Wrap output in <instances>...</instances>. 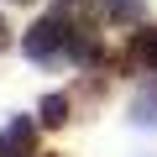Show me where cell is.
Masks as SVG:
<instances>
[{"instance_id":"6da1fadb","label":"cell","mask_w":157,"mask_h":157,"mask_svg":"<svg viewBox=\"0 0 157 157\" xmlns=\"http://www.w3.org/2000/svg\"><path fill=\"white\" fill-rule=\"evenodd\" d=\"M21 47H26V58L52 63L58 52H68V47H73V26L63 21V11H58V16H42V21L26 32V42H21Z\"/></svg>"},{"instance_id":"7a4b0ae2","label":"cell","mask_w":157,"mask_h":157,"mask_svg":"<svg viewBox=\"0 0 157 157\" xmlns=\"http://www.w3.org/2000/svg\"><path fill=\"white\" fill-rule=\"evenodd\" d=\"M32 141H37V126L32 121H11L0 131V157H32Z\"/></svg>"},{"instance_id":"8992f818","label":"cell","mask_w":157,"mask_h":157,"mask_svg":"<svg viewBox=\"0 0 157 157\" xmlns=\"http://www.w3.org/2000/svg\"><path fill=\"white\" fill-rule=\"evenodd\" d=\"M0 47H6V21H0Z\"/></svg>"},{"instance_id":"5b68a950","label":"cell","mask_w":157,"mask_h":157,"mask_svg":"<svg viewBox=\"0 0 157 157\" xmlns=\"http://www.w3.org/2000/svg\"><path fill=\"white\" fill-rule=\"evenodd\" d=\"M37 121H42L47 131H58V126L68 121V100H63V94H47V100H42V110H37Z\"/></svg>"},{"instance_id":"3957f363","label":"cell","mask_w":157,"mask_h":157,"mask_svg":"<svg viewBox=\"0 0 157 157\" xmlns=\"http://www.w3.org/2000/svg\"><path fill=\"white\" fill-rule=\"evenodd\" d=\"M100 6H105V16H110V21H121V26H136V21L147 16L141 0H100Z\"/></svg>"},{"instance_id":"277c9868","label":"cell","mask_w":157,"mask_h":157,"mask_svg":"<svg viewBox=\"0 0 157 157\" xmlns=\"http://www.w3.org/2000/svg\"><path fill=\"white\" fill-rule=\"evenodd\" d=\"M131 58H136L141 68H152V73H157V26L136 32V42H131Z\"/></svg>"},{"instance_id":"52a82bcc","label":"cell","mask_w":157,"mask_h":157,"mask_svg":"<svg viewBox=\"0 0 157 157\" xmlns=\"http://www.w3.org/2000/svg\"><path fill=\"white\" fill-rule=\"evenodd\" d=\"M68 6H73V0H68Z\"/></svg>"}]
</instances>
